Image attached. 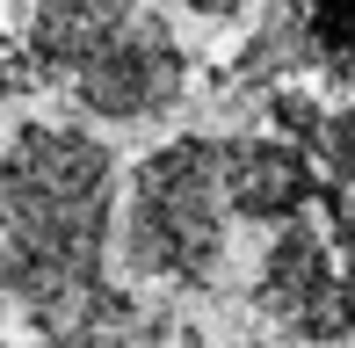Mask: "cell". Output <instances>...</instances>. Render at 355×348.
I'll return each mask as SVG.
<instances>
[{
	"mask_svg": "<svg viewBox=\"0 0 355 348\" xmlns=\"http://www.w3.org/2000/svg\"><path fill=\"white\" fill-rule=\"evenodd\" d=\"M116 153L87 123L29 116L0 153V305L29 334L80 327L116 297Z\"/></svg>",
	"mask_w": 355,
	"mask_h": 348,
	"instance_id": "obj_1",
	"label": "cell"
},
{
	"mask_svg": "<svg viewBox=\"0 0 355 348\" xmlns=\"http://www.w3.org/2000/svg\"><path fill=\"white\" fill-rule=\"evenodd\" d=\"M22 58L94 123H159L189 94V44L145 0H37Z\"/></svg>",
	"mask_w": 355,
	"mask_h": 348,
	"instance_id": "obj_2",
	"label": "cell"
},
{
	"mask_svg": "<svg viewBox=\"0 0 355 348\" xmlns=\"http://www.w3.org/2000/svg\"><path fill=\"white\" fill-rule=\"evenodd\" d=\"M123 261L167 290H218L225 254H232V218L218 196V138H167L131 167L123 196Z\"/></svg>",
	"mask_w": 355,
	"mask_h": 348,
	"instance_id": "obj_3",
	"label": "cell"
},
{
	"mask_svg": "<svg viewBox=\"0 0 355 348\" xmlns=\"http://www.w3.org/2000/svg\"><path fill=\"white\" fill-rule=\"evenodd\" d=\"M254 312L312 348H334L355 334V254L327 232L319 211L276 225L261 268H254Z\"/></svg>",
	"mask_w": 355,
	"mask_h": 348,
	"instance_id": "obj_4",
	"label": "cell"
},
{
	"mask_svg": "<svg viewBox=\"0 0 355 348\" xmlns=\"http://www.w3.org/2000/svg\"><path fill=\"white\" fill-rule=\"evenodd\" d=\"M283 80H355V0H276L247 51L232 58L225 87H283Z\"/></svg>",
	"mask_w": 355,
	"mask_h": 348,
	"instance_id": "obj_5",
	"label": "cell"
},
{
	"mask_svg": "<svg viewBox=\"0 0 355 348\" xmlns=\"http://www.w3.org/2000/svg\"><path fill=\"white\" fill-rule=\"evenodd\" d=\"M218 196L225 218H247V225H290L319 203V167L304 146H290L276 131L254 138H225L218 146Z\"/></svg>",
	"mask_w": 355,
	"mask_h": 348,
	"instance_id": "obj_6",
	"label": "cell"
},
{
	"mask_svg": "<svg viewBox=\"0 0 355 348\" xmlns=\"http://www.w3.org/2000/svg\"><path fill=\"white\" fill-rule=\"evenodd\" d=\"M15 348H203V341H196V327H189L182 312H159V305H145V297L116 290L94 320L37 334V341H15Z\"/></svg>",
	"mask_w": 355,
	"mask_h": 348,
	"instance_id": "obj_7",
	"label": "cell"
},
{
	"mask_svg": "<svg viewBox=\"0 0 355 348\" xmlns=\"http://www.w3.org/2000/svg\"><path fill=\"white\" fill-rule=\"evenodd\" d=\"M312 167H319V203H327V232L355 254V94L341 109H327V131H319V153H312Z\"/></svg>",
	"mask_w": 355,
	"mask_h": 348,
	"instance_id": "obj_8",
	"label": "cell"
},
{
	"mask_svg": "<svg viewBox=\"0 0 355 348\" xmlns=\"http://www.w3.org/2000/svg\"><path fill=\"white\" fill-rule=\"evenodd\" d=\"M29 87H37V80H29V58H22V44H15L8 29H0V109H8V102H22Z\"/></svg>",
	"mask_w": 355,
	"mask_h": 348,
	"instance_id": "obj_9",
	"label": "cell"
},
{
	"mask_svg": "<svg viewBox=\"0 0 355 348\" xmlns=\"http://www.w3.org/2000/svg\"><path fill=\"white\" fill-rule=\"evenodd\" d=\"M145 8H189V15H203V22H232L247 0H145Z\"/></svg>",
	"mask_w": 355,
	"mask_h": 348,
	"instance_id": "obj_10",
	"label": "cell"
},
{
	"mask_svg": "<svg viewBox=\"0 0 355 348\" xmlns=\"http://www.w3.org/2000/svg\"><path fill=\"white\" fill-rule=\"evenodd\" d=\"M232 348H268V341H232Z\"/></svg>",
	"mask_w": 355,
	"mask_h": 348,
	"instance_id": "obj_11",
	"label": "cell"
},
{
	"mask_svg": "<svg viewBox=\"0 0 355 348\" xmlns=\"http://www.w3.org/2000/svg\"><path fill=\"white\" fill-rule=\"evenodd\" d=\"M0 8H29V0H0Z\"/></svg>",
	"mask_w": 355,
	"mask_h": 348,
	"instance_id": "obj_12",
	"label": "cell"
}]
</instances>
